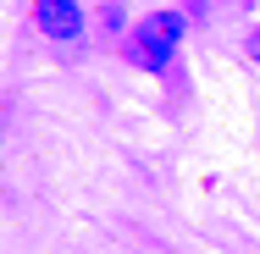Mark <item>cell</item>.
I'll use <instances>...</instances> for the list:
<instances>
[{
  "label": "cell",
  "mask_w": 260,
  "mask_h": 254,
  "mask_svg": "<svg viewBox=\"0 0 260 254\" xmlns=\"http://www.w3.org/2000/svg\"><path fill=\"white\" fill-rule=\"evenodd\" d=\"M183 33H188L183 11H150V17H144V22H133V33H127V55H133V66L160 72V66L177 55Z\"/></svg>",
  "instance_id": "cell-1"
},
{
  "label": "cell",
  "mask_w": 260,
  "mask_h": 254,
  "mask_svg": "<svg viewBox=\"0 0 260 254\" xmlns=\"http://www.w3.org/2000/svg\"><path fill=\"white\" fill-rule=\"evenodd\" d=\"M249 55H255V61H260V28H255V33H249Z\"/></svg>",
  "instance_id": "cell-3"
},
{
  "label": "cell",
  "mask_w": 260,
  "mask_h": 254,
  "mask_svg": "<svg viewBox=\"0 0 260 254\" xmlns=\"http://www.w3.org/2000/svg\"><path fill=\"white\" fill-rule=\"evenodd\" d=\"M34 17L50 39H67V45L83 39V6L78 0H34Z\"/></svg>",
  "instance_id": "cell-2"
}]
</instances>
